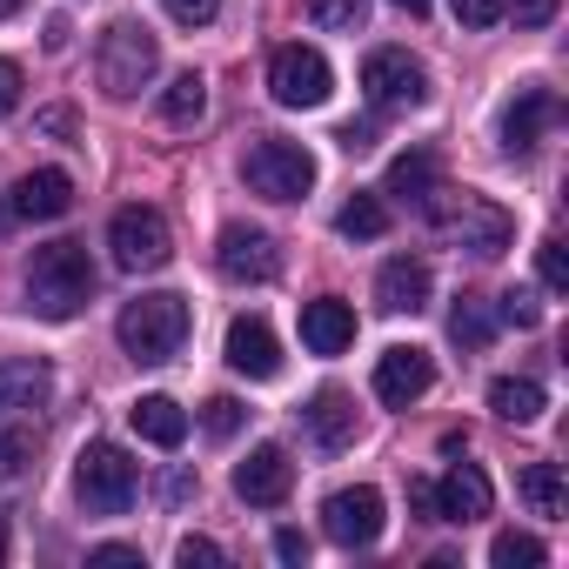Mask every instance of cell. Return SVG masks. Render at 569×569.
Here are the masks:
<instances>
[{
	"mask_svg": "<svg viewBox=\"0 0 569 569\" xmlns=\"http://www.w3.org/2000/svg\"><path fill=\"white\" fill-rule=\"evenodd\" d=\"M88 296H94V261H88L81 241L34 248V261H28V302H34V316L68 322V316L88 309Z\"/></svg>",
	"mask_w": 569,
	"mask_h": 569,
	"instance_id": "cell-1",
	"label": "cell"
},
{
	"mask_svg": "<svg viewBox=\"0 0 569 569\" xmlns=\"http://www.w3.org/2000/svg\"><path fill=\"white\" fill-rule=\"evenodd\" d=\"M161 68V41L141 28V21H108L101 28V48H94V81L108 101H134Z\"/></svg>",
	"mask_w": 569,
	"mask_h": 569,
	"instance_id": "cell-2",
	"label": "cell"
},
{
	"mask_svg": "<svg viewBox=\"0 0 569 569\" xmlns=\"http://www.w3.org/2000/svg\"><path fill=\"white\" fill-rule=\"evenodd\" d=\"M456 248H469V254H482V261H496L502 248H509V234H516V221H509V208H496L489 194H456V188H436V201L422 208Z\"/></svg>",
	"mask_w": 569,
	"mask_h": 569,
	"instance_id": "cell-3",
	"label": "cell"
},
{
	"mask_svg": "<svg viewBox=\"0 0 569 569\" xmlns=\"http://www.w3.org/2000/svg\"><path fill=\"white\" fill-rule=\"evenodd\" d=\"M188 302L181 296H141V302H128L121 309V322H114V336H121V349L134 356V362H168V356H181V342H188Z\"/></svg>",
	"mask_w": 569,
	"mask_h": 569,
	"instance_id": "cell-4",
	"label": "cell"
},
{
	"mask_svg": "<svg viewBox=\"0 0 569 569\" xmlns=\"http://www.w3.org/2000/svg\"><path fill=\"white\" fill-rule=\"evenodd\" d=\"M241 181L268 201H302L316 188V154L302 141H281V134H261L248 154H241Z\"/></svg>",
	"mask_w": 569,
	"mask_h": 569,
	"instance_id": "cell-5",
	"label": "cell"
},
{
	"mask_svg": "<svg viewBox=\"0 0 569 569\" xmlns=\"http://www.w3.org/2000/svg\"><path fill=\"white\" fill-rule=\"evenodd\" d=\"M141 489V469L121 442H88L81 462H74V496L94 509V516H121Z\"/></svg>",
	"mask_w": 569,
	"mask_h": 569,
	"instance_id": "cell-6",
	"label": "cell"
},
{
	"mask_svg": "<svg viewBox=\"0 0 569 569\" xmlns=\"http://www.w3.org/2000/svg\"><path fill=\"white\" fill-rule=\"evenodd\" d=\"M108 248H114V268H121V274H154V268H168L174 234H168L161 208H141V201H134V208H114Z\"/></svg>",
	"mask_w": 569,
	"mask_h": 569,
	"instance_id": "cell-7",
	"label": "cell"
},
{
	"mask_svg": "<svg viewBox=\"0 0 569 569\" xmlns=\"http://www.w3.org/2000/svg\"><path fill=\"white\" fill-rule=\"evenodd\" d=\"M268 94H274L281 108H322V101L336 94V68H329L316 48L289 41V48L268 54Z\"/></svg>",
	"mask_w": 569,
	"mask_h": 569,
	"instance_id": "cell-8",
	"label": "cell"
},
{
	"mask_svg": "<svg viewBox=\"0 0 569 569\" xmlns=\"http://www.w3.org/2000/svg\"><path fill=\"white\" fill-rule=\"evenodd\" d=\"M362 88H369V101H376L382 114H409V108L429 101V74H422V61H409L402 48H376V54L362 61Z\"/></svg>",
	"mask_w": 569,
	"mask_h": 569,
	"instance_id": "cell-9",
	"label": "cell"
},
{
	"mask_svg": "<svg viewBox=\"0 0 569 569\" xmlns=\"http://www.w3.org/2000/svg\"><path fill=\"white\" fill-rule=\"evenodd\" d=\"M214 268H221L228 281H274V274H281V248H274L268 228H254V221H228L221 241H214Z\"/></svg>",
	"mask_w": 569,
	"mask_h": 569,
	"instance_id": "cell-10",
	"label": "cell"
},
{
	"mask_svg": "<svg viewBox=\"0 0 569 569\" xmlns=\"http://www.w3.org/2000/svg\"><path fill=\"white\" fill-rule=\"evenodd\" d=\"M382 489H369V482H356V489H336L329 502H322V529H329V542H342V549H369L376 536H382Z\"/></svg>",
	"mask_w": 569,
	"mask_h": 569,
	"instance_id": "cell-11",
	"label": "cell"
},
{
	"mask_svg": "<svg viewBox=\"0 0 569 569\" xmlns=\"http://www.w3.org/2000/svg\"><path fill=\"white\" fill-rule=\"evenodd\" d=\"M562 121V101H556V88H516V101L502 108V154H536L542 141H549V128Z\"/></svg>",
	"mask_w": 569,
	"mask_h": 569,
	"instance_id": "cell-12",
	"label": "cell"
},
{
	"mask_svg": "<svg viewBox=\"0 0 569 569\" xmlns=\"http://www.w3.org/2000/svg\"><path fill=\"white\" fill-rule=\"evenodd\" d=\"M289 489H296V462L281 442H261V449H248V462H234V496L254 509H281Z\"/></svg>",
	"mask_w": 569,
	"mask_h": 569,
	"instance_id": "cell-13",
	"label": "cell"
},
{
	"mask_svg": "<svg viewBox=\"0 0 569 569\" xmlns=\"http://www.w3.org/2000/svg\"><path fill=\"white\" fill-rule=\"evenodd\" d=\"M228 369L248 376V382H274L281 376V342L261 316H234L228 322Z\"/></svg>",
	"mask_w": 569,
	"mask_h": 569,
	"instance_id": "cell-14",
	"label": "cell"
},
{
	"mask_svg": "<svg viewBox=\"0 0 569 569\" xmlns=\"http://www.w3.org/2000/svg\"><path fill=\"white\" fill-rule=\"evenodd\" d=\"M8 208H14V221H61L74 208V181L61 168H34L8 188Z\"/></svg>",
	"mask_w": 569,
	"mask_h": 569,
	"instance_id": "cell-15",
	"label": "cell"
},
{
	"mask_svg": "<svg viewBox=\"0 0 569 569\" xmlns=\"http://www.w3.org/2000/svg\"><path fill=\"white\" fill-rule=\"evenodd\" d=\"M429 382H436V362H429V349H389V356L376 362V396H382L389 409H409V402H422V396H429Z\"/></svg>",
	"mask_w": 569,
	"mask_h": 569,
	"instance_id": "cell-16",
	"label": "cell"
},
{
	"mask_svg": "<svg viewBox=\"0 0 569 569\" xmlns=\"http://www.w3.org/2000/svg\"><path fill=\"white\" fill-rule=\"evenodd\" d=\"M489 502H496V489H489V476H482L476 462H456V469L436 482V522H482Z\"/></svg>",
	"mask_w": 569,
	"mask_h": 569,
	"instance_id": "cell-17",
	"label": "cell"
},
{
	"mask_svg": "<svg viewBox=\"0 0 569 569\" xmlns=\"http://www.w3.org/2000/svg\"><path fill=\"white\" fill-rule=\"evenodd\" d=\"M376 302H382L389 316H422V309H429V261H422V254L382 261V274H376Z\"/></svg>",
	"mask_w": 569,
	"mask_h": 569,
	"instance_id": "cell-18",
	"label": "cell"
},
{
	"mask_svg": "<svg viewBox=\"0 0 569 569\" xmlns=\"http://www.w3.org/2000/svg\"><path fill=\"white\" fill-rule=\"evenodd\" d=\"M436 188H442V161H436V148H409V154H396L389 161V188L382 194H396L402 208H429L436 201Z\"/></svg>",
	"mask_w": 569,
	"mask_h": 569,
	"instance_id": "cell-19",
	"label": "cell"
},
{
	"mask_svg": "<svg viewBox=\"0 0 569 569\" xmlns=\"http://www.w3.org/2000/svg\"><path fill=\"white\" fill-rule=\"evenodd\" d=\"M302 342H309V356H342V349L356 342V309H349L342 296L309 302V309H302Z\"/></svg>",
	"mask_w": 569,
	"mask_h": 569,
	"instance_id": "cell-20",
	"label": "cell"
},
{
	"mask_svg": "<svg viewBox=\"0 0 569 569\" xmlns=\"http://www.w3.org/2000/svg\"><path fill=\"white\" fill-rule=\"evenodd\" d=\"M302 429L316 436V449H349L356 442V402L342 389H316L302 409Z\"/></svg>",
	"mask_w": 569,
	"mask_h": 569,
	"instance_id": "cell-21",
	"label": "cell"
},
{
	"mask_svg": "<svg viewBox=\"0 0 569 569\" xmlns=\"http://www.w3.org/2000/svg\"><path fill=\"white\" fill-rule=\"evenodd\" d=\"M128 422H134V436L154 442V449H181V436H188V409H181L174 396H141V402L128 409Z\"/></svg>",
	"mask_w": 569,
	"mask_h": 569,
	"instance_id": "cell-22",
	"label": "cell"
},
{
	"mask_svg": "<svg viewBox=\"0 0 569 569\" xmlns=\"http://www.w3.org/2000/svg\"><path fill=\"white\" fill-rule=\"evenodd\" d=\"M48 389H54L48 362H34V356L0 362V416H8V409H41V402H48Z\"/></svg>",
	"mask_w": 569,
	"mask_h": 569,
	"instance_id": "cell-23",
	"label": "cell"
},
{
	"mask_svg": "<svg viewBox=\"0 0 569 569\" xmlns=\"http://www.w3.org/2000/svg\"><path fill=\"white\" fill-rule=\"evenodd\" d=\"M489 409H496L502 422H536V416H542V382H529V376H496V382H489Z\"/></svg>",
	"mask_w": 569,
	"mask_h": 569,
	"instance_id": "cell-24",
	"label": "cell"
},
{
	"mask_svg": "<svg viewBox=\"0 0 569 569\" xmlns=\"http://www.w3.org/2000/svg\"><path fill=\"white\" fill-rule=\"evenodd\" d=\"M201 114H208V81L201 74H174L168 94H161V121L168 128H194Z\"/></svg>",
	"mask_w": 569,
	"mask_h": 569,
	"instance_id": "cell-25",
	"label": "cell"
},
{
	"mask_svg": "<svg viewBox=\"0 0 569 569\" xmlns=\"http://www.w3.org/2000/svg\"><path fill=\"white\" fill-rule=\"evenodd\" d=\"M336 228L349 234V241H376V234H389V208H382V194H349L342 201V214H336Z\"/></svg>",
	"mask_w": 569,
	"mask_h": 569,
	"instance_id": "cell-26",
	"label": "cell"
},
{
	"mask_svg": "<svg viewBox=\"0 0 569 569\" xmlns=\"http://www.w3.org/2000/svg\"><path fill=\"white\" fill-rule=\"evenodd\" d=\"M489 336H496L489 302H482V296H462V302L449 309V342H456V349H489Z\"/></svg>",
	"mask_w": 569,
	"mask_h": 569,
	"instance_id": "cell-27",
	"label": "cell"
},
{
	"mask_svg": "<svg viewBox=\"0 0 569 569\" xmlns=\"http://www.w3.org/2000/svg\"><path fill=\"white\" fill-rule=\"evenodd\" d=\"M522 502L536 516H562V469L556 462H529L522 469Z\"/></svg>",
	"mask_w": 569,
	"mask_h": 569,
	"instance_id": "cell-28",
	"label": "cell"
},
{
	"mask_svg": "<svg viewBox=\"0 0 569 569\" xmlns=\"http://www.w3.org/2000/svg\"><path fill=\"white\" fill-rule=\"evenodd\" d=\"M489 562H496V569H542L549 549H542L536 536H522V529H502V536L489 542Z\"/></svg>",
	"mask_w": 569,
	"mask_h": 569,
	"instance_id": "cell-29",
	"label": "cell"
},
{
	"mask_svg": "<svg viewBox=\"0 0 569 569\" xmlns=\"http://www.w3.org/2000/svg\"><path fill=\"white\" fill-rule=\"evenodd\" d=\"M309 21L329 34H356L369 21V0H309Z\"/></svg>",
	"mask_w": 569,
	"mask_h": 569,
	"instance_id": "cell-30",
	"label": "cell"
},
{
	"mask_svg": "<svg viewBox=\"0 0 569 569\" xmlns=\"http://www.w3.org/2000/svg\"><path fill=\"white\" fill-rule=\"evenodd\" d=\"M34 449H41V436L34 429H0V482H14V476H28V462H34Z\"/></svg>",
	"mask_w": 569,
	"mask_h": 569,
	"instance_id": "cell-31",
	"label": "cell"
},
{
	"mask_svg": "<svg viewBox=\"0 0 569 569\" xmlns=\"http://www.w3.org/2000/svg\"><path fill=\"white\" fill-rule=\"evenodd\" d=\"M241 422H248V409H241L234 396H208V402H201V429H208L214 442H228Z\"/></svg>",
	"mask_w": 569,
	"mask_h": 569,
	"instance_id": "cell-32",
	"label": "cell"
},
{
	"mask_svg": "<svg viewBox=\"0 0 569 569\" xmlns=\"http://www.w3.org/2000/svg\"><path fill=\"white\" fill-rule=\"evenodd\" d=\"M496 316H502V322H509V329H542V302H536V296H529V289H509V296H502V309H496Z\"/></svg>",
	"mask_w": 569,
	"mask_h": 569,
	"instance_id": "cell-33",
	"label": "cell"
},
{
	"mask_svg": "<svg viewBox=\"0 0 569 569\" xmlns=\"http://www.w3.org/2000/svg\"><path fill=\"white\" fill-rule=\"evenodd\" d=\"M536 268H542V289H556V296L569 289V261H562V241H556V234L536 248Z\"/></svg>",
	"mask_w": 569,
	"mask_h": 569,
	"instance_id": "cell-34",
	"label": "cell"
},
{
	"mask_svg": "<svg viewBox=\"0 0 569 569\" xmlns=\"http://www.w3.org/2000/svg\"><path fill=\"white\" fill-rule=\"evenodd\" d=\"M449 8H456L462 28H496V21L509 14V0H449Z\"/></svg>",
	"mask_w": 569,
	"mask_h": 569,
	"instance_id": "cell-35",
	"label": "cell"
},
{
	"mask_svg": "<svg viewBox=\"0 0 569 569\" xmlns=\"http://www.w3.org/2000/svg\"><path fill=\"white\" fill-rule=\"evenodd\" d=\"M168 8V21H181V28H208L214 14H221V0H161Z\"/></svg>",
	"mask_w": 569,
	"mask_h": 569,
	"instance_id": "cell-36",
	"label": "cell"
},
{
	"mask_svg": "<svg viewBox=\"0 0 569 569\" xmlns=\"http://www.w3.org/2000/svg\"><path fill=\"white\" fill-rule=\"evenodd\" d=\"M88 562H101V569H141V549L134 542H101V549H88Z\"/></svg>",
	"mask_w": 569,
	"mask_h": 569,
	"instance_id": "cell-37",
	"label": "cell"
},
{
	"mask_svg": "<svg viewBox=\"0 0 569 569\" xmlns=\"http://www.w3.org/2000/svg\"><path fill=\"white\" fill-rule=\"evenodd\" d=\"M336 141H342V154H369L376 148V121H342Z\"/></svg>",
	"mask_w": 569,
	"mask_h": 569,
	"instance_id": "cell-38",
	"label": "cell"
},
{
	"mask_svg": "<svg viewBox=\"0 0 569 569\" xmlns=\"http://www.w3.org/2000/svg\"><path fill=\"white\" fill-rule=\"evenodd\" d=\"M516 8V28H549L556 21V0H509Z\"/></svg>",
	"mask_w": 569,
	"mask_h": 569,
	"instance_id": "cell-39",
	"label": "cell"
},
{
	"mask_svg": "<svg viewBox=\"0 0 569 569\" xmlns=\"http://www.w3.org/2000/svg\"><path fill=\"white\" fill-rule=\"evenodd\" d=\"M188 496H194V469H168V476H161V502H168V509H181Z\"/></svg>",
	"mask_w": 569,
	"mask_h": 569,
	"instance_id": "cell-40",
	"label": "cell"
},
{
	"mask_svg": "<svg viewBox=\"0 0 569 569\" xmlns=\"http://www.w3.org/2000/svg\"><path fill=\"white\" fill-rule=\"evenodd\" d=\"M174 556H181L188 569H194V562H228V556H221V542H208V536H181V549H174Z\"/></svg>",
	"mask_w": 569,
	"mask_h": 569,
	"instance_id": "cell-41",
	"label": "cell"
},
{
	"mask_svg": "<svg viewBox=\"0 0 569 569\" xmlns=\"http://www.w3.org/2000/svg\"><path fill=\"white\" fill-rule=\"evenodd\" d=\"M274 556L281 562H309V536L302 529H274Z\"/></svg>",
	"mask_w": 569,
	"mask_h": 569,
	"instance_id": "cell-42",
	"label": "cell"
},
{
	"mask_svg": "<svg viewBox=\"0 0 569 569\" xmlns=\"http://www.w3.org/2000/svg\"><path fill=\"white\" fill-rule=\"evenodd\" d=\"M14 108H21V68L0 61V114H14Z\"/></svg>",
	"mask_w": 569,
	"mask_h": 569,
	"instance_id": "cell-43",
	"label": "cell"
},
{
	"mask_svg": "<svg viewBox=\"0 0 569 569\" xmlns=\"http://www.w3.org/2000/svg\"><path fill=\"white\" fill-rule=\"evenodd\" d=\"M409 509H416L422 522H436V482H429V476H416V482H409Z\"/></svg>",
	"mask_w": 569,
	"mask_h": 569,
	"instance_id": "cell-44",
	"label": "cell"
},
{
	"mask_svg": "<svg viewBox=\"0 0 569 569\" xmlns=\"http://www.w3.org/2000/svg\"><path fill=\"white\" fill-rule=\"evenodd\" d=\"M41 134H74V114H68V108H48V114H41Z\"/></svg>",
	"mask_w": 569,
	"mask_h": 569,
	"instance_id": "cell-45",
	"label": "cell"
},
{
	"mask_svg": "<svg viewBox=\"0 0 569 569\" xmlns=\"http://www.w3.org/2000/svg\"><path fill=\"white\" fill-rule=\"evenodd\" d=\"M396 8H402V14H429V0H396Z\"/></svg>",
	"mask_w": 569,
	"mask_h": 569,
	"instance_id": "cell-46",
	"label": "cell"
},
{
	"mask_svg": "<svg viewBox=\"0 0 569 569\" xmlns=\"http://www.w3.org/2000/svg\"><path fill=\"white\" fill-rule=\"evenodd\" d=\"M0 562H8V516H0Z\"/></svg>",
	"mask_w": 569,
	"mask_h": 569,
	"instance_id": "cell-47",
	"label": "cell"
},
{
	"mask_svg": "<svg viewBox=\"0 0 569 569\" xmlns=\"http://www.w3.org/2000/svg\"><path fill=\"white\" fill-rule=\"evenodd\" d=\"M8 14H21V0H0V21H8Z\"/></svg>",
	"mask_w": 569,
	"mask_h": 569,
	"instance_id": "cell-48",
	"label": "cell"
}]
</instances>
